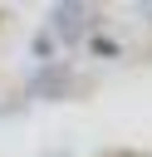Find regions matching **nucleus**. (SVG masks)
I'll list each match as a JSON object with an SVG mask.
<instances>
[{
	"label": "nucleus",
	"instance_id": "1",
	"mask_svg": "<svg viewBox=\"0 0 152 157\" xmlns=\"http://www.w3.org/2000/svg\"><path fill=\"white\" fill-rule=\"evenodd\" d=\"M88 25H93V10L88 5H54L49 10V39H64V44H78L88 39Z\"/></svg>",
	"mask_w": 152,
	"mask_h": 157
},
{
	"label": "nucleus",
	"instance_id": "2",
	"mask_svg": "<svg viewBox=\"0 0 152 157\" xmlns=\"http://www.w3.org/2000/svg\"><path fill=\"white\" fill-rule=\"evenodd\" d=\"M29 93L34 98H64V93H74V78H69L64 64H39L34 78H29Z\"/></svg>",
	"mask_w": 152,
	"mask_h": 157
}]
</instances>
